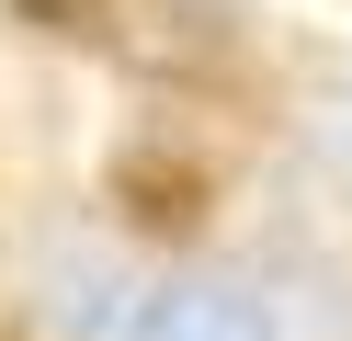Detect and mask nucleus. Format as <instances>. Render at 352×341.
<instances>
[{
	"label": "nucleus",
	"instance_id": "obj_1",
	"mask_svg": "<svg viewBox=\"0 0 352 341\" xmlns=\"http://www.w3.org/2000/svg\"><path fill=\"white\" fill-rule=\"evenodd\" d=\"M125 341H273V318H261L239 285H170V296L137 307Z\"/></svg>",
	"mask_w": 352,
	"mask_h": 341
},
{
	"label": "nucleus",
	"instance_id": "obj_2",
	"mask_svg": "<svg viewBox=\"0 0 352 341\" xmlns=\"http://www.w3.org/2000/svg\"><path fill=\"white\" fill-rule=\"evenodd\" d=\"M12 12H23V23H91L102 0H12Z\"/></svg>",
	"mask_w": 352,
	"mask_h": 341
}]
</instances>
